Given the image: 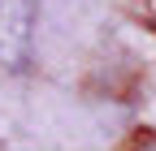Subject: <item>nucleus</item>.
Returning a JSON list of instances; mask_svg holds the SVG:
<instances>
[{
	"mask_svg": "<svg viewBox=\"0 0 156 151\" xmlns=\"http://www.w3.org/2000/svg\"><path fill=\"white\" fill-rule=\"evenodd\" d=\"M30 17H35V5H30V0H0V69H5V65H17L26 56Z\"/></svg>",
	"mask_w": 156,
	"mask_h": 151,
	"instance_id": "f257e3e1",
	"label": "nucleus"
},
{
	"mask_svg": "<svg viewBox=\"0 0 156 151\" xmlns=\"http://www.w3.org/2000/svg\"><path fill=\"white\" fill-rule=\"evenodd\" d=\"M139 151H156V143H143V147H139Z\"/></svg>",
	"mask_w": 156,
	"mask_h": 151,
	"instance_id": "f03ea898",
	"label": "nucleus"
}]
</instances>
